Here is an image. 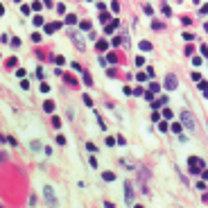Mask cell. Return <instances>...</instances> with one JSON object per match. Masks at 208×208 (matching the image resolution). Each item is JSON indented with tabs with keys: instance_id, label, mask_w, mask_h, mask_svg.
<instances>
[{
	"instance_id": "obj_8",
	"label": "cell",
	"mask_w": 208,
	"mask_h": 208,
	"mask_svg": "<svg viewBox=\"0 0 208 208\" xmlns=\"http://www.w3.org/2000/svg\"><path fill=\"white\" fill-rule=\"evenodd\" d=\"M165 104H167V97L163 95V97H161V100H156V102H154L152 106H154V109H158V106H165Z\"/></svg>"
},
{
	"instance_id": "obj_5",
	"label": "cell",
	"mask_w": 208,
	"mask_h": 208,
	"mask_svg": "<svg viewBox=\"0 0 208 208\" xmlns=\"http://www.w3.org/2000/svg\"><path fill=\"white\" fill-rule=\"evenodd\" d=\"M124 201L131 206L134 204V190H131V183H124Z\"/></svg>"
},
{
	"instance_id": "obj_17",
	"label": "cell",
	"mask_w": 208,
	"mask_h": 208,
	"mask_svg": "<svg viewBox=\"0 0 208 208\" xmlns=\"http://www.w3.org/2000/svg\"><path fill=\"white\" fill-rule=\"evenodd\" d=\"M86 149H88L90 154H95V152H97V147H95V145H93V143H88V145H86Z\"/></svg>"
},
{
	"instance_id": "obj_19",
	"label": "cell",
	"mask_w": 208,
	"mask_h": 208,
	"mask_svg": "<svg viewBox=\"0 0 208 208\" xmlns=\"http://www.w3.org/2000/svg\"><path fill=\"white\" fill-rule=\"evenodd\" d=\"M163 118H174V116H172V111H170V109H165V111H163Z\"/></svg>"
},
{
	"instance_id": "obj_6",
	"label": "cell",
	"mask_w": 208,
	"mask_h": 208,
	"mask_svg": "<svg viewBox=\"0 0 208 208\" xmlns=\"http://www.w3.org/2000/svg\"><path fill=\"white\" fill-rule=\"evenodd\" d=\"M165 86H167V88L170 90H174L179 86V82H177V77H174V75H167V77H165Z\"/></svg>"
},
{
	"instance_id": "obj_10",
	"label": "cell",
	"mask_w": 208,
	"mask_h": 208,
	"mask_svg": "<svg viewBox=\"0 0 208 208\" xmlns=\"http://www.w3.org/2000/svg\"><path fill=\"white\" fill-rule=\"evenodd\" d=\"M43 109H45L48 113H52V111H54V102H50V100H48V102L43 104Z\"/></svg>"
},
{
	"instance_id": "obj_7",
	"label": "cell",
	"mask_w": 208,
	"mask_h": 208,
	"mask_svg": "<svg viewBox=\"0 0 208 208\" xmlns=\"http://www.w3.org/2000/svg\"><path fill=\"white\" fill-rule=\"evenodd\" d=\"M59 27H61V23H50V25H45V32H48V34H52V32L59 30Z\"/></svg>"
},
{
	"instance_id": "obj_3",
	"label": "cell",
	"mask_w": 208,
	"mask_h": 208,
	"mask_svg": "<svg viewBox=\"0 0 208 208\" xmlns=\"http://www.w3.org/2000/svg\"><path fill=\"white\" fill-rule=\"evenodd\" d=\"M181 120H183V124H185L190 131H195V127H197V124H195V118H192V113H190V111H183V113H181Z\"/></svg>"
},
{
	"instance_id": "obj_1",
	"label": "cell",
	"mask_w": 208,
	"mask_h": 208,
	"mask_svg": "<svg viewBox=\"0 0 208 208\" xmlns=\"http://www.w3.org/2000/svg\"><path fill=\"white\" fill-rule=\"evenodd\" d=\"M188 165H190V172H192V174H199V172L204 170V161L197 158V156H190V158H188Z\"/></svg>"
},
{
	"instance_id": "obj_11",
	"label": "cell",
	"mask_w": 208,
	"mask_h": 208,
	"mask_svg": "<svg viewBox=\"0 0 208 208\" xmlns=\"http://www.w3.org/2000/svg\"><path fill=\"white\" fill-rule=\"evenodd\" d=\"M140 50H145V52L152 50V43H149V41H140Z\"/></svg>"
},
{
	"instance_id": "obj_15",
	"label": "cell",
	"mask_w": 208,
	"mask_h": 208,
	"mask_svg": "<svg viewBox=\"0 0 208 208\" xmlns=\"http://www.w3.org/2000/svg\"><path fill=\"white\" fill-rule=\"evenodd\" d=\"M84 84H86V86H90V84H93V79H90V75H88V72L84 75Z\"/></svg>"
},
{
	"instance_id": "obj_13",
	"label": "cell",
	"mask_w": 208,
	"mask_h": 208,
	"mask_svg": "<svg viewBox=\"0 0 208 208\" xmlns=\"http://www.w3.org/2000/svg\"><path fill=\"white\" fill-rule=\"evenodd\" d=\"M30 147L34 149V152H39V149H41V143H39V140H32V143H30Z\"/></svg>"
},
{
	"instance_id": "obj_14",
	"label": "cell",
	"mask_w": 208,
	"mask_h": 208,
	"mask_svg": "<svg viewBox=\"0 0 208 208\" xmlns=\"http://www.w3.org/2000/svg\"><path fill=\"white\" fill-rule=\"evenodd\" d=\"M172 131H174V134H179V136L183 134V131H181V124H172Z\"/></svg>"
},
{
	"instance_id": "obj_16",
	"label": "cell",
	"mask_w": 208,
	"mask_h": 208,
	"mask_svg": "<svg viewBox=\"0 0 208 208\" xmlns=\"http://www.w3.org/2000/svg\"><path fill=\"white\" fill-rule=\"evenodd\" d=\"M32 41H34V43H39V41H41V34H39V32H34V34H32Z\"/></svg>"
},
{
	"instance_id": "obj_4",
	"label": "cell",
	"mask_w": 208,
	"mask_h": 208,
	"mask_svg": "<svg viewBox=\"0 0 208 208\" xmlns=\"http://www.w3.org/2000/svg\"><path fill=\"white\" fill-rule=\"evenodd\" d=\"M43 192H45L48 204H50V206H57V195H54V190H52L50 185H45V190H43Z\"/></svg>"
},
{
	"instance_id": "obj_12",
	"label": "cell",
	"mask_w": 208,
	"mask_h": 208,
	"mask_svg": "<svg viewBox=\"0 0 208 208\" xmlns=\"http://www.w3.org/2000/svg\"><path fill=\"white\" fill-rule=\"evenodd\" d=\"M102 177H104V181H113V179H116V174H113V172H104Z\"/></svg>"
},
{
	"instance_id": "obj_20",
	"label": "cell",
	"mask_w": 208,
	"mask_h": 208,
	"mask_svg": "<svg viewBox=\"0 0 208 208\" xmlns=\"http://www.w3.org/2000/svg\"><path fill=\"white\" fill-rule=\"evenodd\" d=\"M54 63H57V66H63V63H66V59H63V57H57V59H54Z\"/></svg>"
},
{
	"instance_id": "obj_9",
	"label": "cell",
	"mask_w": 208,
	"mask_h": 208,
	"mask_svg": "<svg viewBox=\"0 0 208 208\" xmlns=\"http://www.w3.org/2000/svg\"><path fill=\"white\" fill-rule=\"evenodd\" d=\"M66 23H68V25H75V23H77V16H75V14H68V16H66Z\"/></svg>"
},
{
	"instance_id": "obj_21",
	"label": "cell",
	"mask_w": 208,
	"mask_h": 208,
	"mask_svg": "<svg viewBox=\"0 0 208 208\" xmlns=\"http://www.w3.org/2000/svg\"><path fill=\"white\" fill-rule=\"evenodd\" d=\"M32 9H34V11H41V9H43V7H41V5H39V2H34V5H30Z\"/></svg>"
},
{
	"instance_id": "obj_18",
	"label": "cell",
	"mask_w": 208,
	"mask_h": 208,
	"mask_svg": "<svg viewBox=\"0 0 208 208\" xmlns=\"http://www.w3.org/2000/svg\"><path fill=\"white\" fill-rule=\"evenodd\" d=\"M106 45H109V43H104V41H100V43H97V50H106Z\"/></svg>"
},
{
	"instance_id": "obj_2",
	"label": "cell",
	"mask_w": 208,
	"mask_h": 208,
	"mask_svg": "<svg viewBox=\"0 0 208 208\" xmlns=\"http://www.w3.org/2000/svg\"><path fill=\"white\" fill-rule=\"evenodd\" d=\"M70 39H72V43H75V48H77V50H82V52L86 50V43H84L82 34H79L77 30H70Z\"/></svg>"
}]
</instances>
